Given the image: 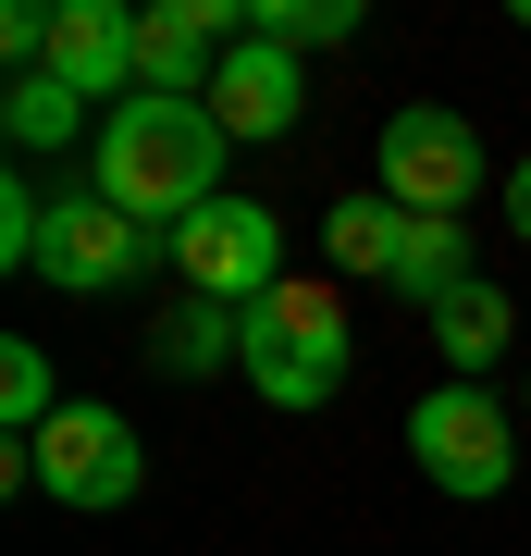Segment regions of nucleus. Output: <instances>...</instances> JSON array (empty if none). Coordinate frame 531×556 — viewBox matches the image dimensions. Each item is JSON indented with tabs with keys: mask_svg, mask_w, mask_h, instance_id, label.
Masks as SVG:
<instances>
[{
	"mask_svg": "<svg viewBox=\"0 0 531 556\" xmlns=\"http://www.w3.org/2000/svg\"><path fill=\"white\" fill-rule=\"evenodd\" d=\"M223 124H211V100H124V112H99V161H87V186L112 211H137L149 236H174L186 211H211L223 199Z\"/></svg>",
	"mask_w": 531,
	"mask_h": 556,
	"instance_id": "1",
	"label": "nucleus"
},
{
	"mask_svg": "<svg viewBox=\"0 0 531 556\" xmlns=\"http://www.w3.org/2000/svg\"><path fill=\"white\" fill-rule=\"evenodd\" d=\"M346 358H358V321H346V298L334 285H273V298L248 309V358L236 371L260 383L273 408H334L346 396Z\"/></svg>",
	"mask_w": 531,
	"mask_h": 556,
	"instance_id": "2",
	"label": "nucleus"
},
{
	"mask_svg": "<svg viewBox=\"0 0 531 556\" xmlns=\"http://www.w3.org/2000/svg\"><path fill=\"white\" fill-rule=\"evenodd\" d=\"M408 457H420V482L433 495H507L519 482V420L507 396H482V383H445V396H420L408 408Z\"/></svg>",
	"mask_w": 531,
	"mask_h": 556,
	"instance_id": "3",
	"label": "nucleus"
},
{
	"mask_svg": "<svg viewBox=\"0 0 531 556\" xmlns=\"http://www.w3.org/2000/svg\"><path fill=\"white\" fill-rule=\"evenodd\" d=\"M174 273H186V298H211V309H260L285 285V223L273 199H211V211H186L174 223Z\"/></svg>",
	"mask_w": 531,
	"mask_h": 556,
	"instance_id": "4",
	"label": "nucleus"
},
{
	"mask_svg": "<svg viewBox=\"0 0 531 556\" xmlns=\"http://www.w3.org/2000/svg\"><path fill=\"white\" fill-rule=\"evenodd\" d=\"M25 482H38V495H62V507H124V495L149 482V445H137V420H124V408L62 396V420L25 445Z\"/></svg>",
	"mask_w": 531,
	"mask_h": 556,
	"instance_id": "5",
	"label": "nucleus"
},
{
	"mask_svg": "<svg viewBox=\"0 0 531 556\" xmlns=\"http://www.w3.org/2000/svg\"><path fill=\"white\" fill-rule=\"evenodd\" d=\"M161 260H174V236H149L137 211H112L87 186V199H50V236H38V285H62V298H112V285H149Z\"/></svg>",
	"mask_w": 531,
	"mask_h": 556,
	"instance_id": "6",
	"label": "nucleus"
},
{
	"mask_svg": "<svg viewBox=\"0 0 531 556\" xmlns=\"http://www.w3.org/2000/svg\"><path fill=\"white\" fill-rule=\"evenodd\" d=\"M383 199L395 211H420V223H457L482 199V137H470V112H433V100H408L383 124Z\"/></svg>",
	"mask_w": 531,
	"mask_h": 556,
	"instance_id": "7",
	"label": "nucleus"
},
{
	"mask_svg": "<svg viewBox=\"0 0 531 556\" xmlns=\"http://www.w3.org/2000/svg\"><path fill=\"white\" fill-rule=\"evenodd\" d=\"M236 38H248V0H161V13H137V87L149 100H211Z\"/></svg>",
	"mask_w": 531,
	"mask_h": 556,
	"instance_id": "8",
	"label": "nucleus"
},
{
	"mask_svg": "<svg viewBox=\"0 0 531 556\" xmlns=\"http://www.w3.org/2000/svg\"><path fill=\"white\" fill-rule=\"evenodd\" d=\"M38 75H62L75 100H112L124 112V100H137V13H124V0H62Z\"/></svg>",
	"mask_w": 531,
	"mask_h": 556,
	"instance_id": "9",
	"label": "nucleus"
},
{
	"mask_svg": "<svg viewBox=\"0 0 531 556\" xmlns=\"http://www.w3.org/2000/svg\"><path fill=\"white\" fill-rule=\"evenodd\" d=\"M296 112H309L296 50H260V38L223 50V75H211V124H223V137H296Z\"/></svg>",
	"mask_w": 531,
	"mask_h": 556,
	"instance_id": "10",
	"label": "nucleus"
},
{
	"mask_svg": "<svg viewBox=\"0 0 531 556\" xmlns=\"http://www.w3.org/2000/svg\"><path fill=\"white\" fill-rule=\"evenodd\" d=\"M149 358H161V371H174V383H211V371H236V358H248V309L174 298V309L149 321Z\"/></svg>",
	"mask_w": 531,
	"mask_h": 556,
	"instance_id": "11",
	"label": "nucleus"
},
{
	"mask_svg": "<svg viewBox=\"0 0 531 556\" xmlns=\"http://www.w3.org/2000/svg\"><path fill=\"white\" fill-rule=\"evenodd\" d=\"M383 285H395V298H420V309H445L457 285H482V273H470V236L408 211V236H395V273H383Z\"/></svg>",
	"mask_w": 531,
	"mask_h": 556,
	"instance_id": "12",
	"label": "nucleus"
},
{
	"mask_svg": "<svg viewBox=\"0 0 531 556\" xmlns=\"http://www.w3.org/2000/svg\"><path fill=\"white\" fill-rule=\"evenodd\" d=\"M433 346H445V383H482L494 358H507V298H494V285H457L433 309Z\"/></svg>",
	"mask_w": 531,
	"mask_h": 556,
	"instance_id": "13",
	"label": "nucleus"
},
{
	"mask_svg": "<svg viewBox=\"0 0 531 556\" xmlns=\"http://www.w3.org/2000/svg\"><path fill=\"white\" fill-rule=\"evenodd\" d=\"M395 236H408V211L395 199H334V223H321V248H334V273H395Z\"/></svg>",
	"mask_w": 531,
	"mask_h": 556,
	"instance_id": "14",
	"label": "nucleus"
},
{
	"mask_svg": "<svg viewBox=\"0 0 531 556\" xmlns=\"http://www.w3.org/2000/svg\"><path fill=\"white\" fill-rule=\"evenodd\" d=\"M0 124H13V149L38 161V149H62V137L87 124V100H75L62 75H13V87H0Z\"/></svg>",
	"mask_w": 531,
	"mask_h": 556,
	"instance_id": "15",
	"label": "nucleus"
},
{
	"mask_svg": "<svg viewBox=\"0 0 531 556\" xmlns=\"http://www.w3.org/2000/svg\"><path fill=\"white\" fill-rule=\"evenodd\" d=\"M248 38L260 50H334V38H358V0H248Z\"/></svg>",
	"mask_w": 531,
	"mask_h": 556,
	"instance_id": "16",
	"label": "nucleus"
},
{
	"mask_svg": "<svg viewBox=\"0 0 531 556\" xmlns=\"http://www.w3.org/2000/svg\"><path fill=\"white\" fill-rule=\"evenodd\" d=\"M0 420H13V445H38L50 420H62V396H50V346H38V334L0 346Z\"/></svg>",
	"mask_w": 531,
	"mask_h": 556,
	"instance_id": "17",
	"label": "nucleus"
},
{
	"mask_svg": "<svg viewBox=\"0 0 531 556\" xmlns=\"http://www.w3.org/2000/svg\"><path fill=\"white\" fill-rule=\"evenodd\" d=\"M38 236H50V199H38V186H0V273H38Z\"/></svg>",
	"mask_w": 531,
	"mask_h": 556,
	"instance_id": "18",
	"label": "nucleus"
},
{
	"mask_svg": "<svg viewBox=\"0 0 531 556\" xmlns=\"http://www.w3.org/2000/svg\"><path fill=\"white\" fill-rule=\"evenodd\" d=\"M507 236L531 248V161H519V174H507Z\"/></svg>",
	"mask_w": 531,
	"mask_h": 556,
	"instance_id": "19",
	"label": "nucleus"
},
{
	"mask_svg": "<svg viewBox=\"0 0 531 556\" xmlns=\"http://www.w3.org/2000/svg\"><path fill=\"white\" fill-rule=\"evenodd\" d=\"M519 396H531V383H519Z\"/></svg>",
	"mask_w": 531,
	"mask_h": 556,
	"instance_id": "20",
	"label": "nucleus"
}]
</instances>
